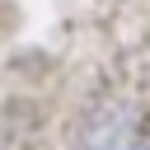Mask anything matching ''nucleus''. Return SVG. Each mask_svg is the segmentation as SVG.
I'll return each mask as SVG.
<instances>
[{
	"label": "nucleus",
	"instance_id": "obj_1",
	"mask_svg": "<svg viewBox=\"0 0 150 150\" xmlns=\"http://www.w3.org/2000/svg\"><path fill=\"white\" fill-rule=\"evenodd\" d=\"M103 150H150V136H117V141H108Z\"/></svg>",
	"mask_w": 150,
	"mask_h": 150
}]
</instances>
